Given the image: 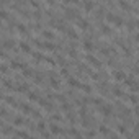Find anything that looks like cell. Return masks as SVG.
Segmentation results:
<instances>
[{"label": "cell", "mask_w": 139, "mask_h": 139, "mask_svg": "<svg viewBox=\"0 0 139 139\" xmlns=\"http://www.w3.org/2000/svg\"><path fill=\"white\" fill-rule=\"evenodd\" d=\"M17 136H21V138H28V133H25V131H18V133H17Z\"/></svg>", "instance_id": "obj_19"}, {"label": "cell", "mask_w": 139, "mask_h": 139, "mask_svg": "<svg viewBox=\"0 0 139 139\" xmlns=\"http://www.w3.org/2000/svg\"><path fill=\"white\" fill-rule=\"evenodd\" d=\"M83 8L87 10V12L93 10V2H92V0H85V2H83Z\"/></svg>", "instance_id": "obj_2"}, {"label": "cell", "mask_w": 139, "mask_h": 139, "mask_svg": "<svg viewBox=\"0 0 139 139\" xmlns=\"http://www.w3.org/2000/svg\"><path fill=\"white\" fill-rule=\"evenodd\" d=\"M69 85H72V87H79L80 82H79L77 79H72V77H70V79H69Z\"/></svg>", "instance_id": "obj_9"}, {"label": "cell", "mask_w": 139, "mask_h": 139, "mask_svg": "<svg viewBox=\"0 0 139 139\" xmlns=\"http://www.w3.org/2000/svg\"><path fill=\"white\" fill-rule=\"evenodd\" d=\"M43 36L46 38V39H52V38H54V33H52V31H44Z\"/></svg>", "instance_id": "obj_10"}, {"label": "cell", "mask_w": 139, "mask_h": 139, "mask_svg": "<svg viewBox=\"0 0 139 139\" xmlns=\"http://www.w3.org/2000/svg\"><path fill=\"white\" fill-rule=\"evenodd\" d=\"M31 7H35V8H39V3H38V2H35V0H33V2H31Z\"/></svg>", "instance_id": "obj_20"}, {"label": "cell", "mask_w": 139, "mask_h": 139, "mask_svg": "<svg viewBox=\"0 0 139 139\" xmlns=\"http://www.w3.org/2000/svg\"><path fill=\"white\" fill-rule=\"evenodd\" d=\"M102 111H103V115H105V116H108V115H111V106H108V105H103L102 106Z\"/></svg>", "instance_id": "obj_3"}, {"label": "cell", "mask_w": 139, "mask_h": 139, "mask_svg": "<svg viewBox=\"0 0 139 139\" xmlns=\"http://www.w3.org/2000/svg\"><path fill=\"white\" fill-rule=\"evenodd\" d=\"M38 128L43 131V129H44V123H39V124H38Z\"/></svg>", "instance_id": "obj_23"}, {"label": "cell", "mask_w": 139, "mask_h": 139, "mask_svg": "<svg viewBox=\"0 0 139 139\" xmlns=\"http://www.w3.org/2000/svg\"><path fill=\"white\" fill-rule=\"evenodd\" d=\"M87 61H88L90 64H93L95 67H98V65H100V62H98V61H97V59H95L93 56H87Z\"/></svg>", "instance_id": "obj_4"}, {"label": "cell", "mask_w": 139, "mask_h": 139, "mask_svg": "<svg viewBox=\"0 0 139 139\" xmlns=\"http://www.w3.org/2000/svg\"><path fill=\"white\" fill-rule=\"evenodd\" d=\"M51 133L52 134H61V128L57 124H51Z\"/></svg>", "instance_id": "obj_7"}, {"label": "cell", "mask_w": 139, "mask_h": 139, "mask_svg": "<svg viewBox=\"0 0 139 139\" xmlns=\"http://www.w3.org/2000/svg\"><path fill=\"white\" fill-rule=\"evenodd\" d=\"M28 97H29V100H33V102H38V95H35V93H29Z\"/></svg>", "instance_id": "obj_17"}, {"label": "cell", "mask_w": 139, "mask_h": 139, "mask_svg": "<svg viewBox=\"0 0 139 139\" xmlns=\"http://www.w3.org/2000/svg\"><path fill=\"white\" fill-rule=\"evenodd\" d=\"M64 2H67V3H77V0H64Z\"/></svg>", "instance_id": "obj_24"}, {"label": "cell", "mask_w": 139, "mask_h": 139, "mask_svg": "<svg viewBox=\"0 0 139 139\" xmlns=\"http://www.w3.org/2000/svg\"><path fill=\"white\" fill-rule=\"evenodd\" d=\"M39 46H43L44 49H49V51H52V49H54V46H52L51 43H44V44H39Z\"/></svg>", "instance_id": "obj_12"}, {"label": "cell", "mask_w": 139, "mask_h": 139, "mask_svg": "<svg viewBox=\"0 0 139 139\" xmlns=\"http://www.w3.org/2000/svg\"><path fill=\"white\" fill-rule=\"evenodd\" d=\"M120 5H121V7H123L124 10H128V8H129V5H128L126 2H123V0H120Z\"/></svg>", "instance_id": "obj_18"}, {"label": "cell", "mask_w": 139, "mask_h": 139, "mask_svg": "<svg viewBox=\"0 0 139 139\" xmlns=\"http://www.w3.org/2000/svg\"><path fill=\"white\" fill-rule=\"evenodd\" d=\"M129 100H131V102H133V103H136V102H138V98H136V95H131V97H129Z\"/></svg>", "instance_id": "obj_21"}, {"label": "cell", "mask_w": 139, "mask_h": 139, "mask_svg": "<svg viewBox=\"0 0 139 139\" xmlns=\"http://www.w3.org/2000/svg\"><path fill=\"white\" fill-rule=\"evenodd\" d=\"M113 93H115L116 97H123V90H121V88H115V90H113Z\"/></svg>", "instance_id": "obj_14"}, {"label": "cell", "mask_w": 139, "mask_h": 139, "mask_svg": "<svg viewBox=\"0 0 139 139\" xmlns=\"http://www.w3.org/2000/svg\"><path fill=\"white\" fill-rule=\"evenodd\" d=\"M106 20H108V23H113V25H116V26H121V25H123V20H121L120 17H116V15H111V13L106 15Z\"/></svg>", "instance_id": "obj_1"}, {"label": "cell", "mask_w": 139, "mask_h": 139, "mask_svg": "<svg viewBox=\"0 0 139 139\" xmlns=\"http://www.w3.org/2000/svg\"><path fill=\"white\" fill-rule=\"evenodd\" d=\"M13 46V41H7V43H5V47H12Z\"/></svg>", "instance_id": "obj_22"}, {"label": "cell", "mask_w": 139, "mask_h": 139, "mask_svg": "<svg viewBox=\"0 0 139 139\" xmlns=\"http://www.w3.org/2000/svg\"><path fill=\"white\" fill-rule=\"evenodd\" d=\"M0 18H2V20H7V18H8V13H7L5 10H0Z\"/></svg>", "instance_id": "obj_13"}, {"label": "cell", "mask_w": 139, "mask_h": 139, "mask_svg": "<svg viewBox=\"0 0 139 139\" xmlns=\"http://www.w3.org/2000/svg\"><path fill=\"white\" fill-rule=\"evenodd\" d=\"M13 69H25V64H20V62H12Z\"/></svg>", "instance_id": "obj_11"}, {"label": "cell", "mask_w": 139, "mask_h": 139, "mask_svg": "<svg viewBox=\"0 0 139 139\" xmlns=\"http://www.w3.org/2000/svg\"><path fill=\"white\" fill-rule=\"evenodd\" d=\"M17 28H18V31H20V33H26V26H25V25H18Z\"/></svg>", "instance_id": "obj_15"}, {"label": "cell", "mask_w": 139, "mask_h": 139, "mask_svg": "<svg viewBox=\"0 0 139 139\" xmlns=\"http://www.w3.org/2000/svg\"><path fill=\"white\" fill-rule=\"evenodd\" d=\"M20 47H21V51H23V52H26V54L31 52V49H29V46H28L26 43H20Z\"/></svg>", "instance_id": "obj_5"}, {"label": "cell", "mask_w": 139, "mask_h": 139, "mask_svg": "<svg viewBox=\"0 0 139 139\" xmlns=\"http://www.w3.org/2000/svg\"><path fill=\"white\" fill-rule=\"evenodd\" d=\"M124 79H126V75L123 74V72H115V80L121 82V80H124Z\"/></svg>", "instance_id": "obj_6"}, {"label": "cell", "mask_w": 139, "mask_h": 139, "mask_svg": "<svg viewBox=\"0 0 139 139\" xmlns=\"http://www.w3.org/2000/svg\"><path fill=\"white\" fill-rule=\"evenodd\" d=\"M83 49H85V51H92L93 44L90 43V41H83Z\"/></svg>", "instance_id": "obj_8"}, {"label": "cell", "mask_w": 139, "mask_h": 139, "mask_svg": "<svg viewBox=\"0 0 139 139\" xmlns=\"http://www.w3.org/2000/svg\"><path fill=\"white\" fill-rule=\"evenodd\" d=\"M15 124H17V126H18V124H23V118L17 116V118H15Z\"/></svg>", "instance_id": "obj_16"}]
</instances>
